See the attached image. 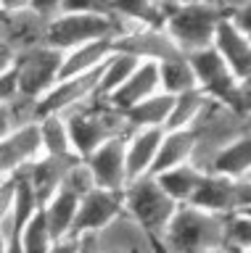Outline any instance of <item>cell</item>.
Masks as SVG:
<instances>
[{
  "mask_svg": "<svg viewBox=\"0 0 251 253\" xmlns=\"http://www.w3.org/2000/svg\"><path fill=\"white\" fill-rule=\"evenodd\" d=\"M143 58H138V55H132L127 50H119V47H114L111 53H108V58L103 61V66H100V82H98V95H103L108 98L116 87H119L124 79L130 77V71L138 66V63Z\"/></svg>",
  "mask_w": 251,
  "mask_h": 253,
  "instance_id": "29",
  "label": "cell"
},
{
  "mask_svg": "<svg viewBox=\"0 0 251 253\" xmlns=\"http://www.w3.org/2000/svg\"><path fill=\"white\" fill-rule=\"evenodd\" d=\"M225 16L217 11L209 0H185V3H172L167 8L161 27L175 40V45L188 53H196L201 47L214 42L217 27Z\"/></svg>",
  "mask_w": 251,
  "mask_h": 253,
  "instance_id": "5",
  "label": "cell"
},
{
  "mask_svg": "<svg viewBox=\"0 0 251 253\" xmlns=\"http://www.w3.org/2000/svg\"><path fill=\"white\" fill-rule=\"evenodd\" d=\"M61 63H64V50L48 42H37L32 47L19 50L13 58V74H16L19 92L32 100H40L61 79Z\"/></svg>",
  "mask_w": 251,
  "mask_h": 253,
  "instance_id": "8",
  "label": "cell"
},
{
  "mask_svg": "<svg viewBox=\"0 0 251 253\" xmlns=\"http://www.w3.org/2000/svg\"><path fill=\"white\" fill-rule=\"evenodd\" d=\"M209 169L219 171V174H227V177H233V179H241V177H246V174H251V129L238 134L233 142H227V145L211 158Z\"/></svg>",
  "mask_w": 251,
  "mask_h": 253,
  "instance_id": "23",
  "label": "cell"
},
{
  "mask_svg": "<svg viewBox=\"0 0 251 253\" xmlns=\"http://www.w3.org/2000/svg\"><path fill=\"white\" fill-rule=\"evenodd\" d=\"M167 3L172 5V3H185V0H167Z\"/></svg>",
  "mask_w": 251,
  "mask_h": 253,
  "instance_id": "43",
  "label": "cell"
},
{
  "mask_svg": "<svg viewBox=\"0 0 251 253\" xmlns=\"http://www.w3.org/2000/svg\"><path fill=\"white\" fill-rule=\"evenodd\" d=\"M188 58H191L193 71H196V84H199L209 98L233 106V98H235V90H238L241 77L235 74L230 69V63L217 53V47L214 45L201 47V50H196V53H188Z\"/></svg>",
  "mask_w": 251,
  "mask_h": 253,
  "instance_id": "9",
  "label": "cell"
},
{
  "mask_svg": "<svg viewBox=\"0 0 251 253\" xmlns=\"http://www.w3.org/2000/svg\"><path fill=\"white\" fill-rule=\"evenodd\" d=\"M185 161H193V134H191V129H164L151 174H159L164 169H172V166L185 164Z\"/></svg>",
  "mask_w": 251,
  "mask_h": 253,
  "instance_id": "24",
  "label": "cell"
},
{
  "mask_svg": "<svg viewBox=\"0 0 251 253\" xmlns=\"http://www.w3.org/2000/svg\"><path fill=\"white\" fill-rule=\"evenodd\" d=\"M29 8H35L45 19H53L64 11V0H29Z\"/></svg>",
  "mask_w": 251,
  "mask_h": 253,
  "instance_id": "38",
  "label": "cell"
},
{
  "mask_svg": "<svg viewBox=\"0 0 251 253\" xmlns=\"http://www.w3.org/2000/svg\"><path fill=\"white\" fill-rule=\"evenodd\" d=\"M177 206L180 203L159 185L156 174L151 171L130 179L127 187H124V209L156 237L159 248H161V235L167 229L169 219L175 216Z\"/></svg>",
  "mask_w": 251,
  "mask_h": 253,
  "instance_id": "6",
  "label": "cell"
},
{
  "mask_svg": "<svg viewBox=\"0 0 251 253\" xmlns=\"http://www.w3.org/2000/svg\"><path fill=\"white\" fill-rule=\"evenodd\" d=\"M209 103V95L201 90V87H191L185 92H177L175 95V103H172V114H169V122L164 129H188L199 114L203 111V106Z\"/></svg>",
  "mask_w": 251,
  "mask_h": 253,
  "instance_id": "30",
  "label": "cell"
},
{
  "mask_svg": "<svg viewBox=\"0 0 251 253\" xmlns=\"http://www.w3.org/2000/svg\"><path fill=\"white\" fill-rule=\"evenodd\" d=\"M114 47L127 50L132 55H138V58H148V61H161V58H169V55L183 53L164 27H138L127 32V35L116 37Z\"/></svg>",
  "mask_w": 251,
  "mask_h": 253,
  "instance_id": "15",
  "label": "cell"
},
{
  "mask_svg": "<svg viewBox=\"0 0 251 253\" xmlns=\"http://www.w3.org/2000/svg\"><path fill=\"white\" fill-rule=\"evenodd\" d=\"M138 29V24L116 13H88V11H61L58 16L48 19V32H45V42L69 50L90 40H116L127 32Z\"/></svg>",
  "mask_w": 251,
  "mask_h": 253,
  "instance_id": "4",
  "label": "cell"
},
{
  "mask_svg": "<svg viewBox=\"0 0 251 253\" xmlns=\"http://www.w3.org/2000/svg\"><path fill=\"white\" fill-rule=\"evenodd\" d=\"M48 19L40 16L35 8H16V11H3L0 8V42L11 45L13 50H24L37 42H45Z\"/></svg>",
  "mask_w": 251,
  "mask_h": 253,
  "instance_id": "13",
  "label": "cell"
},
{
  "mask_svg": "<svg viewBox=\"0 0 251 253\" xmlns=\"http://www.w3.org/2000/svg\"><path fill=\"white\" fill-rule=\"evenodd\" d=\"M209 3L214 5L217 11L225 16V19H230V16H235V13H238L243 5L249 3V0H209Z\"/></svg>",
  "mask_w": 251,
  "mask_h": 253,
  "instance_id": "39",
  "label": "cell"
},
{
  "mask_svg": "<svg viewBox=\"0 0 251 253\" xmlns=\"http://www.w3.org/2000/svg\"><path fill=\"white\" fill-rule=\"evenodd\" d=\"M217 53L230 63V69L235 71L238 77H246L251 74V35L243 32L233 19H222L217 27V35H214V42Z\"/></svg>",
  "mask_w": 251,
  "mask_h": 253,
  "instance_id": "18",
  "label": "cell"
},
{
  "mask_svg": "<svg viewBox=\"0 0 251 253\" xmlns=\"http://www.w3.org/2000/svg\"><path fill=\"white\" fill-rule=\"evenodd\" d=\"M19 95V84H16V74H13V66L5 71V74H0V103L11 100Z\"/></svg>",
  "mask_w": 251,
  "mask_h": 253,
  "instance_id": "36",
  "label": "cell"
},
{
  "mask_svg": "<svg viewBox=\"0 0 251 253\" xmlns=\"http://www.w3.org/2000/svg\"><path fill=\"white\" fill-rule=\"evenodd\" d=\"M164 129L161 126H130V132L124 134V145H127V171L130 179L148 174L153 169L156 153H159Z\"/></svg>",
  "mask_w": 251,
  "mask_h": 253,
  "instance_id": "19",
  "label": "cell"
},
{
  "mask_svg": "<svg viewBox=\"0 0 251 253\" xmlns=\"http://www.w3.org/2000/svg\"><path fill=\"white\" fill-rule=\"evenodd\" d=\"M29 0H0V8L3 11H16V8H27Z\"/></svg>",
  "mask_w": 251,
  "mask_h": 253,
  "instance_id": "42",
  "label": "cell"
},
{
  "mask_svg": "<svg viewBox=\"0 0 251 253\" xmlns=\"http://www.w3.org/2000/svg\"><path fill=\"white\" fill-rule=\"evenodd\" d=\"M40 153H43V142H40L37 119L13 126L11 132H5L0 137V174L11 177V174L29 166Z\"/></svg>",
  "mask_w": 251,
  "mask_h": 253,
  "instance_id": "11",
  "label": "cell"
},
{
  "mask_svg": "<svg viewBox=\"0 0 251 253\" xmlns=\"http://www.w3.org/2000/svg\"><path fill=\"white\" fill-rule=\"evenodd\" d=\"M35 119H37V100L19 92L16 98L0 103V137H3L5 132H11L13 126L35 122Z\"/></svg>",
  "mask_w": 251,
  "mask_h": 253,
  "instance_id": "32",
  "label": "cell"
},
{
  "mask_svg": "<svg viewBox=\"0 0 251 253\" xmlns=\"http://www.w3.org/2000/svg\"><path fill=\"white\" fill-rule=\"evenodd\" d=\"M13 58H16V50L11 45L0 42V74H5L11 66H13Z\"/></svg>",
  "mask_w": 251,
  "mask_h": 253,
  "instance_id": "40",
  "label": "cell"
},
{
  "mask_svg": "<svg viewBox=\"0 0 251 253\" xmlns=\"http://www.w3.org/2000/svg\"><path fill=\"white\" fill-rule=\"evenodd\" d=\"M188 203H196L201 209L219 211V213H233L238 209V203H235V179L227 177V174L203 169L199 187L193 190Z\"/></svg>",
  "mask_w": 251,
  "mask_h": 253,
  "instance_id": "20",
  "label": "cell"
},
{
  "mask_svg": "<svg viewBox=\"0 0 251 253\" xmlns=\"http://www.w3.org/2000/svg\"><path fill=\"white\" fill-rule=\"evenodd\" d=\"M249 126H251V116H249Z\"/></svg>",
  "mask_w": 251,
  "mask_h": 253,
  "instance_id": "45",
  "label": "cell"
},
{
  "mask_svg": "<svg viewBox=\"0 0 251 253\" xmlns=\"http://www.w3.org/2000/svg\"><path fill=\"white\" fill-rule=\"evenodd\" d=\"M98 82H100V69L85 71V74H72L61 77L48 92L37 100V116L43 114H66L85 100L98 95Z\"/></svg>",
  "mask_w": 251,
  "mask_h": 253,
  "instance_id": "10",
  "label": "cell"
},
{
  "mask_svg": "<svg viewBox=\"0 0 251 253\" xmlns=\"http://www.w3.org/2000/svg\"><path fill=\"white\" fill-rule=\"evenodd\" d=\"M114 50V40H90L77 47L64 50V63H61V77H72V74H85V71L100 69L103 61L108 58V53Z\"/></svg>",
  "mask_w": 251,
  "mask_h": 253,
  "instance_id": "21",
  "label": "cell"
},
{
  "mask_svg": "<svg viewBox=\"0 0 251 253\" xmlns=\"http://www.w3.org/2000/svg\"><path fill=\"white\" fill-rule=\"evenodd\" d=\"M156 63H159V82H161V90L177 95V92L191 90V87H199V84H196L193 63H191V58H188L185 53L169 55V58H161V61H156Z\"/></svg>",
  "mask_w": 251,
  "mask_h": 253,
  "instance_id": "28",
  "label": "cell"
},
{
  "mask_svg": "<svg viewBox=\"0 0 251 253\" xmlns=\"http://www.w3.org/2000/svg\"><path fill=\"white\" fill-rule=\"evenodd\" d=\"M227 251H251V213L233 211L227 216Z\"/></svg>",
  "mask_w": 251,
  "mask_h": 253,
  "instance_id": "33",
  "label": "cell"
},
{
  "mask_svg": "<svg viewBox=\"0 0 251 253\" xmlns=\"http://www.w3.org/2000/svg\"><path fill=\"white\" fill-rule=\"evenodd\" d=\"M193 134V164L201 169H209L211 158L222 150L227 142H233L238 134H243L249 126V116L235 111L230 103L209 98L199 119L188 126Z\"/></svg>",
  "mask_w": 251,
  "mask_h": 253,
  "instance_id": "3",
  "label": "cell"
},
{
  "mask_svg": "<svg viewBox=\"0 0 251 253\" xmlns=\"http://www.w3.org/2000/svg\"><path fill=\"white\" fill-rule=\"evenodd\" d=\"M85 161L96 174L98 187H108V190H124L130 182V171H127V145H124V134L111 137L106 142H100L96 150H90L85 156Z\"/></svg>",
  "mask_w": 251,
  "mask_h": 253,
  "instance_id": "12",
  "label": "cell"
},
{
  "mask_svg": "<svg viewBox=\"0 0 251 253\" xmlns=\"http://www.w3.org/2000/svg\"><path fill=\"white\" fill-rule=\"evenodd\" d=\"M3 179H5V174H0V182H3Z\"/></svg>",
  "mask_w": 251,
  "mask_h": 253,
  "instance_id": "44",
  "label": "cell"
},
{
  "mask_svg": "<svg viewBox=\"0 0 251 253\" xmlns=\"http://www.w3.org/2000/svg\"><path fill=\"white\" fill-rule=\"evenodd\" d=\"M77 251H96V253H127V251H153L159 248L156 237L132 216L127 209H122L116 216L96 232H72Z\"/></svg>",
  "mask_w": 251,
  "mask_h": 253,
  "instance_id": "7",
  "label": "cell"
},
{
  "mask_svg": "<svg viewBox=\"0 0 251 253\" xmlns=\"http://www.w3.org/2000/svg\"><path fill=\"white\" fill-rule=\"evenodd\" d=\"M64 116L69 122L72 145H74V150H77L80 158H85L90 150H96L100 142L130 132V124H127L124 111L111 106L103 95H96V98L85 100L82 106L66 111Z\"/></svg>",
  "mask_w": 251,
  "mask_h": 253,
  "instance_id": "2",
  "label": "cell"
},
{
  "mask_svg": "<svg viewBox=\"0 0 251 253\" xmlns=\"http://www.w3.org/2000/svg\"><path fill=\"white\" fill-rule=\"evenodd\" d=\"M37 126H40L43 153L77 156V150L72 145V134H69V122H66L64 114H43V116H37Z\"/></svg>",
  "mask_w": 251,
  "mask_h": 253,
  "instance_id": "26",
  "label": "cell"
},
{
  "mask_svg": "<svg viewBox=\"0 0 251 253\" xmlns=\"http://www.w3.org/2000/svg\"><path fill=\"white\" fill-rule=\"evenodd\" d=\"M74 158H80V156H50V153H40L32 164L21 169V171H24V177L29 179V185L35 187L40 203H45L53 193H56V190H61L64 177H66V171H69V166H72Z\"/></svg>",
  "mask_w": 251,
  "mask_h": 253,
  "instance_id": "17",
  "label": "cell"
},
{
  "mask_svg": "<svg viewBox=\"0 0 251 253\" xmlns=\"http://www.w3.org/2000/svg\"><path fill=\"white\" fill-rule=\"evenodd\" d=\"M61 187H66V190H72L74 195H85V193H90L93 187H98V182H96V174H93V169L88 166V161L85 158H74L72 166H69V171H66V177H64V185Z\"/></svg>",
  "mask_w": 251,
  "mask_h": 253,
  "instance_id": "34",
  "label": "cell"
},
{
  "mask_svg": "<svg viewBox=\"0 0 251 253\" xmlns=\"http://www.w3.org/2000/svg\"><path fill=\"white\" fill-rule=\"evenodd\" d=\"M235 203H238V209H251V174L235 179Z\"/></svg>",
  "mask_w": 251,
  "mask_h": 253,
  "instance_id": "37",
  "label": "cell"
},
{
  "mask_svg": "<svg viewBox=\"0 0 251 253\" xmlns=\"http://www.w3.org/2000/svg\"><path fill=\"white\" fill-rule=\"evenodd\" d=\"M201 174H203L201 166H196L193 161H185V164L172 166V169L159 171V174H156V179H159V185L167 190L177 203H188V201H191V195H193V190L199 187Z\"/></svg>",
  "mask_w": 251,
  "mask_h": 253,
  "instance_id": "27",
  "label": "cell"
},
{
  "mask_svg": "<svg viewBox=\"0 0 251 253\" xmlns=\"http://www.w3.org/2000/svg\"><path fill=\"white\" fill-rule=\"evenodd\" d=\"M172 103H175V95L167 90H156L153 95H148L146 100L135 103L127 114V124L130 126H167L169 114H172Z\"/></svg>",
  "mask_w": 251,
  "mask_h": 253,
  "instance_id": "25",
  "label": "cell"
},
{
  "mask_svg": "<svg viewBox=\"0 0 251 253\" xmlns=\"http://www.w3.org/2000/svg\"><path fill=\"white\" fill-rule=\"evenodd\" d=\"M156 90H161V82H159V63L143 58L135 69L130 71V77L124 79V82L116 87V90L108 95L106 100L127 114V111L135 106V103L146 100L148 95H153Z\"/></svg>",
  "mask_w": 251,
  "mask_h": 253,
  "instance_id": "16",
  "label": "cell"
},
{
  "mask_svg": "<svg viewBox=\"0 0 251 253\" xmlns=\"http://www.w3.org/2000/svg\"><path fill=\"white\" fill-rule=\"evenodd\" d=\"M77 206H80V195H74L72 190H66V187L56 190V193L43 203L45 219H48L50 232H53V243L74 232Z\"/></svg>",
  "mask_w": 251,
  "mask_h": 253,
  "instance_id": "22",
  "label": "cell"
},
{
  "mask_svg": "<svg viewBox=\"0 0 251 253\" xmlns=\"http://www.w3.org/2000/svg\"><path fill=\"white\" fill-rule=\"evenodd\" d=\"M122 209H124V190L93 187L90 193L80 198L74 232H96L103 224H108Z\"/></svg>",
  "mask_w": 251,
  "mask_h": 253,
  "instance_id": "14",
  "label": "cell"
},
{
  "mask_svg": "<svg viewBox=\"0 0 251 253\" xmlns=\"http://www.w3.org/2000/svg\"><path fill=\"white\" fill-rule=\"evenodd\" d=\"M230 19H233L235 24H238V27H241L243 32H249V35H251V0H249V3L243 5L235 16H230Z\"/></svg>",
  "mask_w": 251,
  "mask_h": 253,
  "instance_id": "41",
  "label": "cell"
},
{
  "mask_svg": "<svg viewBox=\"0 0 251 253\" xmlns=\"http://www.w3.org/2000/svg\"><path fill=\"white\" fill-rule=\"evenodd\" d=\"M227 216L201 209L196 203H180L161 235V251H227Z\"/></svg>",
  "mask_w": 251,
  "mask_h": 253,
  "instance_id": "1",
  "label": "cell"
},
{
  "mask_svg": "<svg viewBox=\"0 0 251 253\" xmlns=\"http://www.w3.org/2000/svg\"><path fill=\"white\" fill-rule=\"evenodd\" d=\"M233 108L241 111L243 116H251V74L238 79V90L233 98Z\"/></svg>",
  "mask_w": 251,
  "mask_h": 253,
  "instance_id": "35",
  "label": "cell"
},
{
  "mask_svg": "<svg viewBox=\"0 0 251 253\" xmlns=\"http://www.w3.org/2000/svg\"><path fill=\"white\" fill-rule=\"evenodd\" d=\"M19 251H32V253H48V251H53V232H50L48 219H45L43 206L24 221V227H21V232H19Z\"/></svg>",
  "mask_w": 251,
  "mask_h": 253,
  "instance_id": "31",
  "label": "cell"
}]
</instances>
